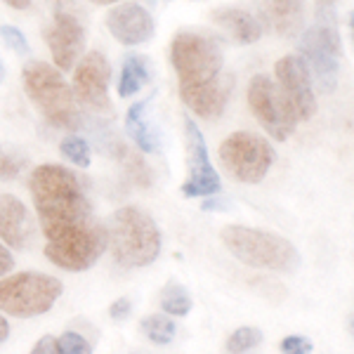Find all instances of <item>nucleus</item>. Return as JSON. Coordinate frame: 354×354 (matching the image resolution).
Masks as SVG:
<instances>
[{
	"label": "nucleus",
	"instance_id": "obj_21",
	"mask_svg": "<svg viewBox=\"0 0 354 354\" xmlns=\"http://www.w3.org/2000/svg\"><path fill=\"white\" fill-rule=\"evenodd\" d=\"M113 151H116V158L123 163L125 173H128L133 180L137 182L140 187H149L151 185V170L149 165L142 161V156L137 151H130L125 145H116L113 147Z\"/></svg>",
	"mask_w": 354,
	"mask_h": 354
},
{
	"label": "nucleus",
	"instance_id": "obj_23",
	"mask_svg": "<svg viewBox=\"0 0 354 354\" xmlns=\"http://www.w3.org/2000/svg\"><path fill=\"white\" fill-rule=\"evenodd\" d=\"M192 298L180 283H168L161 293V310L170 317H187L192 312Z\"/></svg>",
	"mask_w": 354,
	"mask_h": 354
},
{
	"label": "nucleus",
	"instance_id": "obj_15",
	"mask_svg": "<svg viewBox=\"0 0 354 354\" xmlns=\"http://www.w3.org/2000/svg\"><path fill=\"white\" fill-rule=\"evenodd\" d=\"M232 88H234V78L222 73V76L213 78L208 83L180 88V97L189 111L205 118V121H213V118H220L225 113Z\"/></svg>",
	"mask_w": 354,
	"mask_h": 354
},
{
	"label": "nucleus",
	"instance_id": "obj_24",
	"mask_svg": "<svg viewBox=\"0 0 354 354\" xmlns=\"http://www.w3.org/2000/svg\"><path fill=\"white\" fill-rule=\"evenodd\" d=\"M262 342V330L255 328V326H243L239 330H234L227 340V352L230 354H243L253 347H258Z\"/></svg>",
	"mask_w": 354,
	"mask_h": 354
},
{
	"label": "nucleus",
	"instance_id": "obj_11",
	"mask_svg": "<svg viewBox=\"0 0 354 354\" xmlns=\"http://www.w3.org/2000/svg\"><path fill=\"white\" fill-rule=\"evenodd\" d=\"M248 106L255 113L258 123L274 137L277 142H286L295 133L298 116H295L293 106L279 90V85L270 76L260 73L248 85Z\"/></svg>",
	"mask_w": 354,
	"mask_h": 354
},
{
	"label": "nucleus",
	"instance_id": "obj_31",
	"mask_svg": "<svg viewBox=\"0 0 354 354\" xmlns=\"http://www.w3.org/2000/svg\"><path fill=\"white\" fill-rule=\"evenodd\" d=\"M109 317L116 319V322H121V319H128L130 317V300L121 298V300L113 302V305L109 307Z\"/></svg>",
	"mask_w": 354,
	"mask_h": 354
},
{
	"label": "nucleus",
	"instance_id": "obj_7",
	"mask_svg": "<svg viewBox=\"0 0 354 354\" xmlns=\"http://www.w3.org/2000/svg\"><path fill=\"white\" fill-rule=\"evenodd\" d=\"M277 153L265 137L239 130L220 145V161L232 177L245 185H258L274 165Z\"/></svg>",
	"mask_w": 354,
	"mask_h": 354
},
{
	"label": "nucleus",
	"instance_id": "obj_27",
	"mask_svg": "<svg viewBox=\"0 0 354 354\" xmlns=\"http://www.w3.org/2000/svg\"><path fill=\"white\" fill-rule=\"evenodd\" d=\"M0 38H3L5 45H10L17 55H31V48H28L26 36L17 26L3 24V26H0Z\"/></svg>",
	"mask_w": 354,
	"mask_h": 354
},
{
	"label": "nucleus",
	"instance_id": "obj_17",
	"mask_svg": "<svg viewBox=\"0 0 354 354\" xmlns=\"http://www.w3.org/2000/svg\"><path fill=\"white\" fill-rule=\"evenodd\" d=\"M33 236V218L12 194H0V239L12 248H24Z\"/></svg>",
	"mask_w": 354,
	"mask_h": 354
},
{
	"label": "nucleus",
	"instance_id": "obj_2",
	"mask_svg": "<svg viewBox=\"0 0 354 354\" xmlns=\"http://www.w3.org/2000/svg\"><path fill=\"white\" fill-rule=\"evenodd\" d=\"M104 230L106 248L123 267H147L161 253V232L156 222L135 205L118 208Z\"/></svg>",
	"mask_w": 354,
	"mask_h": 354
},
{
	"label": "nucleus",
	"instance_id": "obj_33",
	"mask_svg": "<svg viewBox=\"0 0 354 354\" xmlns=\"http://www.w3.org/2000/svg\"><path fill=\"white\" fill-rule=\"evenodd\" d=\"M215 196H218V194H215ZM215 196L213 198H205L201 208L208 210V213H210V210H227V208H230V203H227L225 198H215Z\"/></svg>",
	"mask_w": 354,
	"mask_h": 354
},
{
	"label": "nucleus",
	"instance_id": "obj_1",
	"mask_svg": "<svg viewBox=\"0 0 354 354\" xmlns=\"http://www.w3.org/2000/svg\"><path fill=\"white\" fill-rule=\"evenodd\" d=\"M28 189L48 241H57L64 234L95 220L81 182L64 165L48 163L36 168L28 180Z\"/></svg>",
	"mask_w": 354,
	"mask_h": 354
},
{
	"label": "nucleus",
	"instance_id": "obj_22",
	"mask_svg": "<svg viewBox=\"0 0 354 354\" xmlns=\"http://www.w3.org/2000/svg\"><path fill=\"white\" fill-rule=\"evenodd\" d=\"M142 333L156 345H168L175 338L177 326L168 314H151V317L142 319Z\"/></svg>",
	"mask_w": 354,
	"mask_h": 354
},
{
	"label": "nucleus",
	"instance_id": "obj_32",
	"mask_svg": "<svg viewBox=\"0 0 354 354\" xmlns=\"http://www.w3.org/2000/svg\"><path fill=\"white\" fill-rule=\"evenodd\" d=\"M12 267H15L12 253H10V250L5 248L3 243H0V277H5L8 272H12Z\"/></svg>",
	"mask_w": 354,
	"mask_h": 354
},
{
	"label": "nucleus",
	"instance_id": "obj_26",
	"mask_svg": "<svg viewBox=\"0 0 354 354\" xmlns=\"http://www.w3.org/2000/svg\"><path fill=\"white\" fill-rule=\"evenodd\" d=\"M59 354H93V345L76 330H66L57 338Z\"/></svg>",
	"mask_w": 354,
	"mask_h": 354
},
{
	"label": "nucleus",
	"instance_id": "obj_38",
	"mask_svg": "<svg viewBox=\"0 0 354 354\" xmlns=\"http://www.w3.org/2000/svg\"><path fill=\"white\" fill-rule=\"evenodd\" d=\"M283 3H295V5H302V0H283Z\"/></svg>",
	"mask_w": 354,
	"mask_h": 354
},
{
	"label": "nucleus",
	"instance_id": "obj_4",
	"mask_svg": "<svg viewBox=\"0 0 354 354\" xmlns=\"http://www.w3.org/2000/svg\"><path fill=\"white\" fill-rule=\"evenodd\" d=\"M21 78H24V88L33 104L41 109V113L55 128L71 130V133L81 128L76 97L62 78L59 68L45 64V62H31L24 66Z\"/></svg>",
	"mask_w": 354,
	"mask_h": 354
},
{
	"label": "nucleus",
	"instance_id": "obj_28",
	"mask_svg": "<svg viewBox=\"0 0 354 354\" xmlns=\"http://www.w3.org/2000/svg\"><path fill=\"white\" fill-rule=\"evenodd\" d=\"M314 345L305 335H286L281 340V352L283 354H312Z\"/></svg>",
	"mask_w": 354,
	"mask_h": 354
},
{
	"label": "nucleus",
	"instance_id": "obj_6",
	"mask_svg": "<svg viewBox=\"0 0 354 354\" xmlns=\"http://www.w3.org/2000/svg\"><path fill=\"white\" fill-rule=\"evenodd\" d=\"M62 281L43 272H19L0 279V310L12 317H38L53 310Z\"/></svg>",
	"mask_w": 354,
	"mask_h": 354
},
{
	"label": "nucleus",
	"instance_id": "obj_16",
	"mask_svg": "<svg viewBox=\"0 0 354 354\" xmlns=\"http://www.w3.org/2000/svg\"><path fill=\"white\" fill-rule=\"evenodd\" d=\"M106 28L121 45H142L153 36V19L142 5L125 3L106 15Z\"/></svg>",
	"mask_w": 354,
	"mask_h": 354
},
{
	"label": "nucleus",
	"instance_id": "obj_8",
	"mask_svg": "<svg viewBox=\"0 0 354 354\" xmlns=\"http://www.w3.org/2000/svg\"><path fill=\"white\" fill-rule=\"evenodd\" d=\"M300 55L302 62L314 73L319 88L324 93H333L335 83L340 76V33L335 28V21H322L317 19V24L307 28L305 36L300 41Z\"/></svg>",
	"mask_w": 354,
	"mask_h": 354
},
{
	"label": "nucleus",
	"instance_id": "obj_5",
	"mask_svg": "<svg viewBox=\"0 0 354 354\" xmlns=\"http://www.w3.org/2000/svg\"><path fill=\"white\" fill-rule=\"evenodd\" d=\"M170 62L180 78V88H189L222 76L225 55L213 36L198 31H180L170 43Z\"/></svg>",
	"mask_w": 354,
	"mask_h": 354
},
{
	"label": "nucleus",
	"instance_id": "obj_3",
	"mask_svg": "<svg viewBox=\"0 0 354 354\" xmlns=\"http://www.w3.org/2000/svg\"><path fill=\"white\" fill-rule=\"evenodd\" d=\"M220 239L234 258L248 267H255V270L293 272L300 265V255L295 245L279 234L243 225H230L222 230Z\"/></svg>",
	"mask_w": 354,
	"mask_h": 354
},
{
	"label": "nucleus",
	"instance_id": "obj_18",
	"mask_svg": "<svg viewBox=\"0 0 354 354\" xmlns=\"http://www.w3.org/2000/svg\"><path fill=\"white\" fill-rule=\"evenodd\" d=\"M156 93L147 95L145 100L135 102L133 106L128 109V116H125V133L133 137V142L137 145V149L145 151V153H151L158 149V133L153 130V125L147 121V109L153 102Z\"/></svg>",
	"mask_w": 354,
	"mask_h": 354
},
{
	"label": "nucleus",
	"instance_id": "obj_10",
	"mask_svg": "<svg viewBox=\"0 0 354 354\" xmlns=\"http://www.w3.org/2000/svg\"><path fill=\"white\" fill-rule=\"evenodd\" d=\"M106 250V230L97 220L64 234L57 241H48L45 258L66 272H85Z\"/></svg>",
	"mask_w": 354,
	"mask_h": 354
},
{
	"label": "nucleus",
	"instance_id": "obj_36",
	"mask_svg": "<svg viewBox=\"0 0 354 354\" xmlns=\"http://www.w3.org/2000/svg\"><path fill=\"white\" fill-rule=\"evenodd\" d=\"M93 3H97V5H113V3H118V0H93Z\"/></svg>",
	"mask_w": 354,
	"mask_h": 354
},
{
	"label": "nucleus",
	"instance_id": "obj_19",
	"mask_svg": "<svg viewBox=\"0 0 354 354\" xmlns=\"http://www.w3.org/2000/svg\"><path fill=\"white\" fill-rule=\"evenodd\" d=\"M213 19L225 26L241 45L258 43L262 38V24L241 8H220L213 12Z\"/></svg>",
	"mask_w": 354,
	"mask_h": 354
},
{
	"label": "nucleus",
	"instance_id": "obj_30",
	"mask_svg": "<svg viewBox=\"0 0 354 354\" xmlns=\"http://www.w3.org/2000/svg\"><path fill=\"white\" fill-rule=\"evenodd\" d=\"M31 354H59V347H57V338L53 335H43L41 340L33 345Z\"/></svg>",
	"mask_w": 354,
	"mask_h": 354
},
{
	"label": "nucleus",
	"instance_id": "obj_37",
	"mask_svg": "<svg viewBox=\"0 0 354 354\" xmlns=\"http://www.w3.org/2000/svg\"><path fill=\"white\" fill-rule=\"evenodd\" d=\"M5 81V66H3V62H0V83Z\"/></svg>",
	"mask_w": 354,
	"mask_h": 354
},
{
	"label": "nucleus",
	"instance_id": "obj_34",
	"mask_svg": "<svg viewBox=\"0 0 354 354\" xmlns=\"http://www.w3.org/2000/svg\"><path fill=\"white\" fill-rule=\"evenodd\" d=\"M5 5H10L12 10H26L31 8V0H3Z\"/></svg>",
	"mask_w": 354,
	"mask_h": 354
},
{
	"label": "nucleus",
	"instance_id": "obj_35",
	"mask_svg": "<svg viewBox=\"0 0 354 354\" xmlns=\"http://www.w3.org/2000/svg\"><path fill=\"white\" fill-rule=\"evenodd\" d=\"M10 335V324L5 322V317H0V342H5Z\"/></svg>",
	"mask_w": 354,
	"mask_h": 354
},
{
	"label": "nucleus",
	"instance_id": "obj_9",
	"mask_svg": "<svg viewBox=\"0 0 354 354\" xmlns=\"http://www.w3.org/2000/svg\"><path fill=\"white\" fill-rule=\"evenodd\" d=\"M53 8V21L45 28V41L62 71H71L85 48V28L81 24L76 0H48Z\"/></svg>",
	"mask_w": 354,
	"mask_h": 354
},
{
	"label": "nucleus",
	"instance_id": "obj_14",
	"mask_svg": "<svg viewBox=\"0 0 354 354\" xmlns=\"http://www.w3.org/2000/svg\"><path fill=\"white\" fill-rule=\"evenodd\" d=\"M274 73H277L279 90L288 100V104L293 106L298 121H310L317 113V97H314L312 88V73L302 62V57H281L274 66Z\"/></svg>",
	"mask_w": 354,
	"mask_h": 354
},
{
	"label": "nucleus",
	"instance_id": "obj_13",
	"mask_svg": "<svg viewBox=\"0 0 354 354\" xmlns=\"http://www.w3.org/2000/svg\"><path fill=\"white\" fill-rule=\"evenodd\" d=\"M111 64L102 53H88L81 57L73 73V97L95 111H111L109 102Z\"/></svg>",
	"mask_w": 354,
	"mask_h": 354
},
{
	"label": "nucleus",
	"instance_id": "obj_20",
	"mask_svg": "<svg viewBox=\"0 0 354 354\" xmlns=\"http://www.w3.org/2000/svg\"><path fill=\"white\" fill-rule=\"evenodd\" d=\"M151 68L149 59L142 55H128L123 59L121 76H118V95L121 97H133L149 83Z\"/></svg>",
	"mask_w": 354,
	"mask_h": 354
},
{
	"label": "nucleus",
	"instance_id": "obj_29",
	"mask_svg": "<svg viewBox=\"0 0 354 354\" xmlns=\"http://www.w3.org/2000/svg\"><path fill=\"white\" fill-rule=\"evenodd\" d=\"M21 170V161H17L15 156L5 153L0 149V180H12V177L19 175Z\"/></svg>",
	"mask_w": 354,
	"mask_h": 354
},
{
	"label": "nucleus",
	"instance_id": "obj_12",
	"mask_svg": "<svg viewBox=\"0 0 354 354\" xmlns=\"http://www.w3.org/2000/svg\"><path fill=\"white\" fill-rule=\"evenodd\" d=\"M185 140H187V165H189V177L182 185V194L187 198L196 196H215L222 189V180L218 170L213 168L208 158V147H205L203 133L194 123L192 116H185Z\"/></svg>",
	"mask_w": 354,
	"mask_h": 354
},
{
	"label": "nucleus",
	"instance_id": "obj_25",
	"mask_svg": "<svg viewBox=\"0 0 354 354\" xmlns=\"http://www.w3.org/2000/svg\"><path fill=\"white\" fill-rule=\"evenodd\" d=\"M62 153L76 168H90V145L78 135H68L62 140Z\"/></svg>",
	"mask_w": 354,
	"mask_h": 354
}]
</instances>
